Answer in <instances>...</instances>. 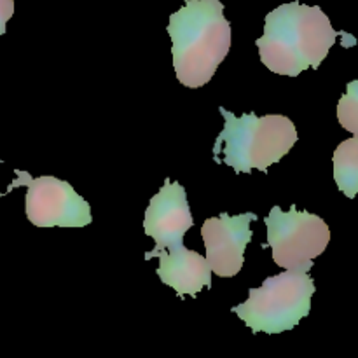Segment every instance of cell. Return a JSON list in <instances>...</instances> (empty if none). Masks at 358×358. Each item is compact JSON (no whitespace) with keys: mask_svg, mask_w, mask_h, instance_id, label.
Segmentation results:
<instances>
[{"mask_svg":"<svg viewBox=\"0 0 358 358\" xmlns=\"http://www.w3.org/2000/svg\"><path fill=\"white\" fill-rule=\"evenodd\" d=\"M339 35L318 6L283 3L266 16L264 34L255 41L262 65L280 76L297 77L318 69Z\"/></svg>","mask_w":358,"mask_h":358,"instance_id":"cell-1","label":"cell"},{"mask_svg":"<svg viewBox=\"0 0 358 358\" xmlns=\"http://www.w3.org/2000/svg\"><path fill=\"white\" fill-rule=\"evenodd\" d=\"M173 69L178 83L201 87L212 80L231 48V23L220 0H185L170 16Z\"/></svg>","mask_w":358,"mask_h":358,"instance_id":"cell-2","label":"cell"},{"mask_svg":"<svg viewBox=\"0 0 358 358\" xmlns=\"http://www.w3.org/2000/svg\"><path fill=\"white\" fill-rule=\"evenodd\" d=\"M224 129L213 143V161L234 168L236 173L252 170L268 171L282 161L297 142V129L287 115L269 114L257 117L254 112L236 117L219 107Z\"/></svg>","mask_w":358,"mask_h":358,"instance_id":"cell-3","label":"cell"},{"mask_svg":"<svg viewBox=\"0 0 358 358\" xmlns=\"http://www.w3.org/2000/svg\"><path fill=\"white\" fill-rule=\"evenodd\" d=\"M315 290V282L308 271L287 269L282 275L266 278L259 289H250L248 299L231 311L254 334H282L310 315Z\"/></svg>","mask_w":358,"mask_h":358,"instance_id":"cell-4","label":"cell"},{"mask_svg":"<svg viewBox=\"0 0 358 358\" xmlns=\"http://www.w3.org/2000/svg\"><path fill=\"white\" fill-rule=\"evenodd\" d=\"M268 227V247L273 250V261L283 269L310 271L313 259L322 255L331 241V229L322 217L310 212H299L290 205L289 212L273 206L264 219Z\"/></svg>","mask_w":358,"mask_h":358,"instance_id":"cell-5","label":"cell"},{"mask_svg":"<svg viewBox=\"0 0 358 358\" xmlns=\"http://www.w3.org/2000/svg\"><path fill=\"white\" fill-rule=\"evenodd\" d=\"M16 178L3 194L27 185V217L37 227H84L93 222L90 203L73 191L69 182L44 175L31 178L28 171L16 170Z\"/></svg>","mask_w":358,"mask_h":358,"instance_id":"cell-6","label":"cell"},{"mask_svg":"<svg viewBox=\"0 0 358 358\" xmlns=\"http://www.w3.org/2000/svg\"><path fill=\"white\" fill-rule=\"evenodd\" d=\"M257 213H241L231 217L220 213V217L206 219L201 227V236L206 248V261L213 275L220 278H233L243 268V254L250 243V224L257 220Z\"/></svg>","mask_w":358,"mask_h":358,"instance_id":"cell-7","label":"cell"},{"mask_svg":"<svg viewBox=\"0 0 358 358\" xmlns=\"http://www.w3.org/2000/svg\"><path fill=\"white\" fill-rule=\"evenodd\" d=\"M194 226L187 192L178 182L164 180L154 198H150L143 219V231L156 243V248H170L184 243V236Z\"/></svg>","mask_w":358,"mask_h":358,"instance_id":"cell-8","label":"cell"},{"mask_svg":"<svg viewBox=\"0 0 358 358\" xmlns=\"http://www.w3.org/2000/svg\"><path fill=\"white\" fill-rule=\"evenodd\" d=\"M157 257V276L164 285L171 287L178 296H198L203 289H212V268L206 257L189 250L184 243L170 248H154L145 252V261Z\"/></svg>","mask_w":358,"mask_h":358,"instance_id":"cell-9","label":"cell"},{"mask_svg":"<svg viewBox=\"0 0 358 358\" xmlns=\"http://www.w3.org/2000/svg\"><path fill=\"white\" fill-rule=\"evenodd\" d=\"M332 163L338 189L346 198L353 199L358 194V135L339 143Z\"/></svg>","mask_w":358,"mask_h":358,"instance_id":"cell-10","label":"cell"},{"mask_svg":"<svg viewBox=\"0 0 358 358\" xmlns=\"http://www.w3.org/2000/svg\"><path fill=\"white\" fill-rule=\"evenodd\" d=\"M338 121L346 131L358 135V80H352L339 98Z\"/></svg>","mask_w":358,"mask_h":358,"instance_id":"cell-11","label":"cell"},{"mask_svg":"<svg viewBox=\"0 0 358 358\" xmlns=\"http://www.w3.org/2000/svg\"><path fill=\"white\" fill-rule=\"evenodd\" d=\"M14 14V0H0V35L6 34L7 21Z\"/></svg>","mask_w":358,"mask_h":358,"instance_id":"cell-12","label":"cell"},{"mask_svg":"<svg viewBox=\"0 0 358 358\" xmlns=\"http://www.w3.org/2000/svg\"><path fill=\"white\" fill-rule=\"evenodd\" d=\"M0 163H2V159H0ZM2 196H3V192H0V198H2Z\"/></svg>","mask_w":358,"mask_h":358,"instance_id":"cell-13","label":"cell"}]
</instances>
